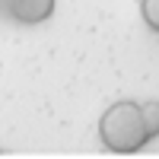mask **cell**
I'll use <instances>...</instances> for the list:
<instances>
[{"label":"cell","mask_w":159,"mask_h":159,"mask_svg":"<svg viewBox=\"0 0 159 159\" xmlns=\"http://www.w3.org/2000/svg\"><path fill=\"white\" fill-rule=\"evenodd\" d=\"M140 108H143V124H147L150 140L159 137V102H143Z\"/></svg>","instance_id":"cell-3"},{"label":"cell","mask_w":159,"mask_h":159,"mask_svg":"<svg viewBox=\"0 0 159 159\" xmlns=\"http://www.w3.org/2000/svg\"><path fill=\"white\" fill-rule=\"evenodd\" d=\"M99 140L111 153H140L150 143L147 124H143V108L134 99H121L105 108L99 118Z\"/></svg>","instance_id":"cell-1"},{"label":"cell","mask_w":159,"mask_h":159,"mask_svg":"<svg viewBox=\"0 0 159 159\" xmlns=\"http://www.w3.org/2000/svg\"><path fill=\"white\" fill-rule=\"evenodd\" d=\"M0 156H3V150H0Z\"/></svg>","instance_id":"cell-6"},{"label":"cell","mask_w":159,"mask_h":159,"mask_svg":"<svg viewBox=\"0 0 159 159\" xmlns=\"http://www.w3.org/2000/svg\"><path fill=\"white\" fill-rule=\"evenodd\" d=\"M140 16H143V22L159 35V0H140Z\"/></svg>","instance_id":"cell-4"},{"label":"cell","mask_w":159,"mask_h":159,"mask_svg":"<svg viewBox=\"0 0 159 159\" xmlns=\"http://www.w3.org/2000/svg\"><path fill=\"white\" fill-rule=\"evenodd\" d=\"M54 16V0H13L10 19L19 25H38Z\"/></svg>","instance_id":"cell-2"},{"label":"cell","mask_w":159,"mask_h":159,"mask_svg":"<svg viewBox=\"0 0 159 159\" xmlns=\"http://www.w3.org/2000/svg\"><path fill=\"white\" fill-rule=\"evenodd\" d=\"M10 7L13 0H0V19H10Z\"/></svg>","instance_id":"cell-5"}]
</instances>
